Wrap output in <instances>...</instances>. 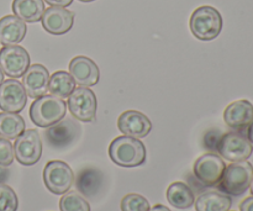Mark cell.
<instances>
[{"mask_svg":"<svg viewBox=\"0 0 253 211\" xmlns=\"http://www.w3.org/2000/svg\"><path fill=\"white\" fill-rule=\"evenodd\" d=\"M109 156L115 165L132 168L146 162L147 151L142 141L124 135L114 138L109 146Z\"/></svg>","mask_w":253,"mask_h":211,"instance_id":"6da1fadb","label":"cell"},{"mask_svg":"<svg viewBox=\"0 0 253 211\" xmlns=\"http://www.w3.org/2000/svg\"><path fill=\"white\" fill-rule=\"evenodd\" d=\"M222 16L215 7L204 5L193 11L190 16V31L202 41L216 39L222 30Z\"/></svg>","mask_w":253,"mask_h":211,"instance_id":"7a4b0ae2","label":"cell"},{"mask_svg":"<svg viewBox=\"0 0 253 211\" xmlns=\"http://www.w3.org/2000/svg\"><path fill=\"white\" fill-rule=\"evenodd\" d=\"M253 177V167L247 161L232 162L226 166L221 180L217 184L220 192L230 197H240L249 190Z\"/></svg>","mask_w":253,"mask_h":211,"instance_id":"3957f363","label":"cell"},{"mask_svg":"<svg viewBox=\"0 0 253 211\" xmlns=\"http://www.w3.org/2000/svg\"><path fill=\"white\" fill-rule=\"evenodd\" d=\"M67 104L61 98L44 95L35 99L30 106V119L39 127L47 128L66 116Z\"/></svg>","mask_w":253,"mask_h":211,"instance_id":"277c9868","label":"cell"},{"mask_svg":"<svg viewBox=\"0 0 253 211\" xmlns=\"http://www.w3.org/2000/svg\"><path fill=\"white\" fill-rule=\"evenodd\" d=\"M68 109L73 118L83 123H93L96 119L98 100L93 90L85 86L74 89L68 96Z\"/></svg>","mask_w":253,"mask_h":211,"instance_id":"5b68a950","label":"cell"},{"mask_svg":"<svg viewBox=\"0 0 253 211\" xmlns=\"http://www.w3.org/2000/svg\"><path fill=\"white\" fill-rule=\"evenodd\" d=\"M43 182L49 192L63 195L73 185V170L63 161H49L43 170Z\"/></svg>","mask_w":253,"mask_h":211,"instance_id":"8992f818","label":"cell"},{"mask_svg":"<svg viewBox=\"0 0 253 211\" xmlns=\"http://www.w3.org/2000/svg\"><path fill=\"white\" fill-rule=\"evenodd\" d=\"M225 161L216 153H205L200 156L194 163L195 178L205 187H215L221 180L222 174L225 172Z\"/></svg>","mask_w":253,"mask_h":211,"instance_id":"52a82bcc","label":"cell"},{"mask_svg":"<svg viewBox=\"0 0 253 211\" xmlns=\"http://www.w3.org/2000/svg\"><path fill=\"white\" fill-rule=\"evenodd\" d=\"M217 152L230 162L247 161L253 152V145L249 138L239 131H232L222 135Z\"/></svg>","mask_w":253,"mask_h":211,"instance_id":"ba28073f","label":"cell"},{"mask_svg":"<svg viewBox=\"0 0 253 211\" xmlns=\"http://www.w3.org/2000/svg\"><path fill=\"white\" fill-rule=\"evenodd\" d=\"M14 155L17 162L24 166L37 163L42 155V142L35 128L25 130L14 143Z\"/></svg>","mask_w":253,"mask_h":211,"instance_id":"9c48e42d","label":"cell"},{"mask_svg":"<svg viewBox=\"0 0 253 211\" xmlns=\"http://www.w3.org/2000/svg\"><path fill=\"white\" fill-rule=\"evenodd\" d=\"M30 67V56L21 46H5L0 51V68L10 78H20Z\"/></svg>","mask_w":253,"mask_h":211,"instance_id":"30bf717a","label":"cell"},{"mask_svg":"<svg viewBox=\"0 0 253 211\" xmlns=\"http://www.w3.org/2000/svg\"><path fill=\"white\" fill-rule=\"evenodd\" d=\"M27 101V94L21 82L11 78L0 84V109L7 113L22 111Z\"/></svg>","mask_w":253,"mask_h":211,"instance_id":"8fae6325","label":"cell"},{"mask_svg":"<svg viewBox=\"0 0 253 211\" xmlns=\"http://www.w3.org/2000/svg\"><path fill=\"white\" fill-rule=\"evenodd\" d=\"M79 135V126L72 119H62L54 125L47 127L44 132L47 142L52 148L63 150L71 146Z\"/></svg>","mask_w":253,"mask_h":211,"instance_id":"7c38bea8","label":"cell"},{"mask_svg":"<svg viewBox=\"0 0 253 211\" xmlns=\"http://www.w3.org/2000/svg\"><path fill=\"white\" fill-rule=\"evenodd\" d=\"M118 128L125 136L143 138L152 130L151 120L143 113L137 110H126L119 116Z\"/></svg>","mask_w":253,"mask_h":211,"instance_id":"4fadbf2b","label":"cell"},{"mask_svg":"<svg viewBox=\"0 0 253 211\" xmlns=\"http://www.w3.org/2000/svg\"><path fill=\"white\" fill-rule=\"evenodd\" d=\"M69 74L79 86L90 88L98 84L100 78L99 67L93 59L85 56H77L69 63Z\"/></svg>","mask_w":253,"mask_h":211,"instance_id":"5bb4252c","label":"cell"},{"mask_svg":"<svg viewBox=\"0 0 253 211\" xmlns=\"http://www.w3.org/2000/svg\"><path fill=\"white\" fill-rule=\"evenodd\" d=\"M21 83L30 98L39 99L47 95L49 84L48 69L42 64H32L22 76Z\"/></svg>","mask_w":253,"mask_h":211,"instance_id":"9a60e30c","label":"cell"},{"mask_svg":"<svg viewBox=\"0 0 253 211\" xmlns=\"http://www.w3.org/2000/svg\"><path fill=\"white\" fill-rule=\"evenodd\" d=\"M42 26L51 35L67 34L74 24V12L66 7L51 6L44 10L41 17Z\"/></svg>","mask_w":253,"mask_h":211,"instance_id":"2e32d148","label":"cell"},{"mask_svg":"<svg viewBox=\"0 0 253 211\" xmlns=\"http://www.w3.org/2000/svg\"><path fill=\"white\" fill-rule=\"evenodd\" d=\"M224 120L232 130L244 133L253 121V105L245 99L234 101L225 109Z\"/></svg>","mask_w":253,"mask_h":211,"instance_id":"e0dca14e","label":"cell"},{"mask_svg":"<svg viewBox=\"0 0 253 211\" xmlns=\"http://www.w3.org/2000/svg\"><path fill=\"white\" fill-rule=\"evenodd\" d=\"M104 185V174L100 169L85 167L79 170L76 178V188L83 197L93 198L99 194Z\"/></svg>","mask_w":253,"mask_h":211,"instance_id":"ac0fdd59","label":"cell"},{"mask_svg":"<svg viewBox=\"0 0 253 211\" xmlns=\"http://www.w3.org/2000/svg\"><path fill=\"white\" fill-rule=\"evenodd\" d=\"M26 31L25 21L15 15H6L0 19V43L4 46L20 43L26 36Z\"/></svg>","mask_w":253,"mask_h":211,"instance_id":"d6986e66","label":"cell"},{"mask_svg":"<svg viewBox=\"0 0 253 211\" xmlns=\"http://www.w3.org/2000/svg\"><path fill=\"white\" fill-rule=\"evenodd\" d=\"M194 203L197 211H229L232 205L230 195L220 190H209L203 193Z\"/></svg>","mask_w":253,"mask_h":211,"instance_id":"ffe728a7","label":"cell"},{"mask_svg":"<svg viewBox=\"0 0 253 211\" xmlns=\"http://www.w3.org/2000/svg\"><path fill=\"white\" fill-rule=\"evenodd\" d=\"M43 0H14L12 11L25 22H37L44 12Z\"/></svg>","mask_w":253,"mask_h":211,"instance_id":"44dd1931","label":"cell"},{"mask_svg":"<svg viewBox=\"0 0 253 211\" xmlns=\"http://www.w3.org/2000/svg\"><path fill=\"white\" fill-rule=\"evenodd\" d=\"M168 203L177 209H189L195 202L193 190L188 184L183 182H175L168 187L166 193Z\"/></svg>","mask_w":253,"mask_h":211,"instance_id":"7402d4cb","label":"cell"},{"mask_svg":"<svg viewBox=\"0 0 253 211\" xmlns=\"http://www.w3.org/2000/svg\"><path fill=\"white\" fill-rule=\"evenodd\" d=\"M76 89V82L72 78L71 74L66 71L54 72L49 77L48 91L51 95L57 98L66 99L71 95Z\"/></svg>","mask_w":253,"mask_h":211,"instance_id":"603a6c76","label":"cell"},{"mask_svg":"<svg viewBox=\"0 0 253 211\" xmlns=\"http://www.w3.org/2000/svg\"><path fill=\"white\" fill-rule=\"evenodd\" d=\"M25 121L17 113H0V136L6 140H16L25 131Z\"/></svg>","mask_w":253,"mask_h":211,"instance_id":"cb8c5ba5","label":"cell"},{"mask_svg":"<svg viewBox=\"0 0 253 211\" xmlns=\"http://www.w3.org/2000/svg\"><path fill=\"white\" fill-rule=\"evenodd\" d=\"M61 211H90V205L78 192H67L59 200Z\"/></svg>","mask_w":253,"mask_h":211,"instance_id":"d4e9b609","label":"cell"},{"mask_svg":"<svg viewBox=\"0 0 253 211\" xmlns=\"http://www.w3.org/2000/svg\"><path fill=\"white\" fill-rule=\"evenodd\" d=\"M120 208L121 211H148L151 207L145 197L132 193L123 198Z\"/></svg>","mask_w":253,"mask_h":211,"instance_id":"484cf974","label":"cell"},{"mask_svg":"<svg viewBox=\"0 0 253 211\" xmlns=\"http://www.w3.org/2000/svg\"><path fill=\"white\" fill-rule=\"evenodd\" d=\"M19 199L12 188L6 184H0V211H16Z\"/></svg>","mask_w":253,"mask_h":211,"instance_id":"4316f807","label":"cell"},{"mask_svg":"<svg viewBox=\"0 0 253 211\" xmlns=\"http://www.w3.org/2000/svg\"><path fill=\"white\" fill-rule=\"evenodd\" d=\"M14 146L9 140L0 136V166L7 167L14 162Z\"/></svg>","mask_w":253,"mask_h":211,"instance_id":"83f0119b","label":"cell"},{"mask_svg":"<svg viewBox=\"0 0 253 211\" xmlns=\"http://www.w3.org/2000/svg\"><path fill=\"white\" fill-rule=\"evenodd\" d=\"M222 135L224 133L220 130H209L204 135L203 138V143H204V147L207 148L210 152H217V148H219L220 141H221Z\"/></svg>","mask_w":253,"mask_h":211,"instance_id":"f1b7e54d","label":"cell"},{"mask_svg":"<svg viewBox=\"0 0 253 211\" xmlns=\"http://www.w3.org/2000/svg\"><path fill=\"white\" fill-rule=\"evenodd\" d=\"M48 5L51 6H59V7H66L73 2V0H44Z\"/></svg>","mask_w":253,"mask_h":211,"instance_id":"f546056e","label":"cell"},{"mask_svg":"<svg viewBox=\"0 0 253 211\" xmlns=\"http://www.w3.org/2000/svg\"><path fill=\"white\" fill-rule=\"evenodd\" d=\"M240 211H253V195L250 198H246L240 204Z\"/></svg>","mask_w":253,"mask_h":211,"instance_id":"4dcf8cb0","label":"cell"},{"mask_svg":"<svg viewBox=\"0 0 253 211\" xmlns=\"http://www.w3.org/2000/svg\"><path fill=\"white\" fill-rule=\"evenodd\" d=\"M9 169L5 166H0V184H4L7 180V178H9Z\"/></svg>","mask_w":253,"mask_h":211,"instance_id":"1f68e13d","label":"cell"},{"mask_svg":"<svg viewBox=\"0 0 253 211\" xmlns=\"http://www.w3.org/2000/svg\"><path fill=\"white\" fill-rule=\"evenodd\" d=\"M246 137L249 138L250 142H251L252 145H253V121L251 123V125H250L249 127H247V130H246Z\"/></svg>","mask_w":253,"mask_h":211,"instance_id":"d6a6232c","label":"cell"},{"mask_svg":"<svg viewBox=\"0 0 253 211\" xmlns=\"http://www.w3.org/2000/svg\"><path fill=\"white\" fill-rule=\"evenodd\" d=\"M148 211H170V210L168 209V208H166L165 205L157 204V205H155L153 208H150V210Z\"/></svg>","mask_w":253,"mask_h":211,"instance_id":"836d02e7","label":"cell"},{"mask_svg":"<svg viewBox=\"0 0 253 211\" xmlns=\"http://www.w3.org/2000/svg\"><path fill=\"white\" fill-rule=\"evenodd\" d=\"M2 82H4V73H2L1 68H0V84H1Z\"/></svg>","mask_w":253,"mask_h":211,"instance_id":"e575fe53","label":"cell"},{"mask_svg":"<svg viewBox=\"0 0 253 211\" xmlns=\"http://www.w3.org/2000/svg\"><path fill=\"white\" fill-rule=\"evenodd\" d=\"M250 190H251V194L253 195V177H252V180H251V184H250Z\"/></svg>","mask_w":253,"mask_h":211,"instance_id":"d590c367","label":"cell"},{"mask_svg":"<svg viewBox=\"0 0 253 211\" xmlns=\"http://www.w3.org/2000/svg\"><path fill=\"white\" fill-rule=\"evenodd\" d=\"M82 2H91V1H95V0H79Z\"/></svg>","mask_w":253,"mask_h":211,"instance_id":"8d00e7d4","label":"cell"}]
</instances>
